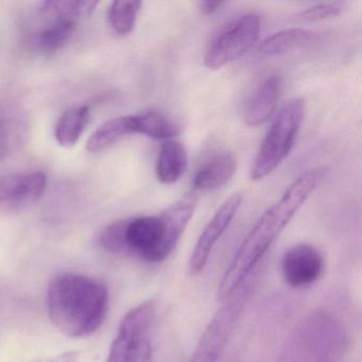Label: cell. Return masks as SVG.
Wrapping results in <instances>:
<instances>
[{"mask_svg":"<svg viewBox=\"0 0 362 362\" xmlns=\"http://www.w3.org/2000/svg\"><path fill=\"white\" fill-rule=\"evenodd\" d=\"M197 203V194L188 192L158 215L115 222L101 232L99 245L110 253L132 256L150 264L163 262L179 243Z\"/></svg>","mask_w":362,"mask_h":362,"instance_id":"cell-1","label":"cell"},{"mask_svg":"<svg viewBox=\"0 0 362 362\" xmlns=\"http://www.w3.org/2000/svg\"><path fill=\"white\" fill-rule=\"evenodd\" d=\"M320 179V171H307L286 189L276 203L260 216L222 276L217 290L218 300H226L256 270L269 247L311 196Z\"/></svg>","mask_w":362,"mask_h":362,"instance_id":"cell-2","label":"cell"},{"mask_svg":"<svg viewBox=\"0 0 362 362\" xmlns=\"http://www.w3.org/2000/svg\"><path fill=\"white\" fill-rule=\"evenodd\" d=\"M47 306L50 320L60 332L82 338L96 332L105 322L109 291L96 279L63 273L50 283Z\"/></svg>","mask_w":362,"mask_h":362,"instance_id":"cell-3","label":"cell"},{"mask_svg":"<svg viewBox=\"0 0 362 362\" xmlns=\"http://www.w3.org/2000/svg\"><path fill=\"white\" fill-rule=\"evenodd\" d=\"M255 271L221 305L205 328L189 362H217L240 320L257 281Z\"/></svg>","mask_w":362,"mask_h":362,"instance_id":"cell-4","label":"cell"},{"mask_svg":"<svg viewBox=\"0 0 362 362\" xmlns=\"http://www.w3.org/2000/svg\"><path fill=\"white\" fill-rule=\"evenodd\" d=\"M305 103L296 98L286 103L267 131L251 169V179H264L272 173L293 149L304 119Z\"/></svg>","mask_w":362,"mask_h":362,"instance_id":"cell-5","label":"cell"},{"mask_svg":"<svg viewBox=\"0 0 362 362\" xmlns=\"http://www.w3.org/2000/svg\"><path fill=\"white\" fill-rule=\"evenodd\" d=\"M260 29L262 22L257 14L234 18L209 43L203 60L205 66L218 71L245 56L257 43Z\"/></svg>","mask_w":362,"mask_h":362,"instance_id":"cell-6","label":"cell"},{"mask_svg":"<svg viewBox=\"0 0 362 362\" xmlns=\"http://www.w3.org/2000/svg\"><path fill=\"white\" fill-rule=\"evenodd\" d=\"M243 194L237 192L232 194L209 220L192 250L188 264L190 274H199L206 266L216 243L234 219L235 215L243 204Z\"/></svg>","mask_w":362,"mask_h":362,"instance_id":"cell-7","label":"cell"},{"mask_svg":"<svg viewBox=\"0 0 362 362\" xmlns=\"http://www.w3.org/2000/svg\"><path fill=\"white\" fill-rule=\"evenodd\" d=\"M156 313L152 300L141 303L129 310L119 324L117 336L112 343L107 362H126L133 349L144 340Z\"/></svg>","mask_w":362,"mask_h":362,"instance_id":"cell-8","label":"cell"},{"mask_svg":"<svg viewBox=\"0 0 362 362\" xmlns=\"http://www.w3.org/2000/svg\"><path fill=\"white\" fill-rule=\"evenodd\" d=\"M324 271L321 252L306 243L293 245L281 258V273L288 285L293 288L313 285Z\"/></svg>","mask_w":362,"mask_h":362,"instance_id":"cell-9","label":"cell"},{"mask_svg":"<svg viewBox=\"0 0 362 362\" xmlns=\"http://www.w3.org/2000/svg\"><path fill=\"white\" fill-rule=\"evenodd\" d=\"M283 79L279 75H270L262 80L247 99L245 107V122L249 127H258L268 122L281 98Z\"/></svg>","mask_w":362,"mask_h":362,"instance_id":"cell-10","label":"cell"},{"mask_svg":"<svg viewBox=\"0 0 362 362\" xmlns=\"http://www.w3.org/2000/svg\"><path fill=\"white\" fill-rule=\"evenodd\" d=\"M47 177L41 171L0 177V202H29L41 198Z\"/></svg>","mask_w":362,"mask_h":362,"instance_id":"cell-11","label":"cell"},{"mask_svg":"<svg viewBox=\"0 0 362 362\" xmlns=\"http://www.w3.org/2000/svg\"><path fill=\"white\" fill-rule=\"evenodd\" d=\"M237 162L233 154H217L205 162L194 175L192 186L198 192H211L226 185L236 173Z\"/></svg>","mask_w":362,"mask_h":362,"instance_id":"cell-12","label":"cell"},{"mask_svg":"<svg viewBox=\"0 0 362 362\" xmlns=\"http://www.w3.org/2000/svg\"><path fill=\"white\" fill-rule=\"evenodd\" d=\"M188 156L185 146L169 139L160 147L156 160V177L163 184H173L181 179L187 168Z\"/></svg>","mask_w":362,"mask_h":362,"instance_id":"cell-13","label":"cell"},{"mask_svg":"<svg viewBox=\"0 0 362 362\" xmlns=\"http://www.w3.org/2000/svg\"><path fill=\"white\" fill-rule=\"evenodd\" d=\"M137 134L136 115L120 116L101 124L88 139L86 150L99 152L113 146L127 135Z\"/></svg>","mask_w":362,"mask_h":362,"instance_id":"cell-14","label":"cell"},{"mask_svg":"<svg viewBox=\"0 0 362 362\" xmlns=\"http://www.w3.org/2000/svg\"><path fill=\"white\" fill-rule=\"evenodd\" d=\"M136 122L137 134L146 135L154 139L169 141L182 132L180 122L160 110H150L139 114Z\"/></svg>","mask_w":362,"mask_h":362,"instance_id":"cell-15","label":"cell"},{"mask_svg":"<svg viewBox=\"0 0 362 362\" xmlns=\"http://www.w3.org/2000/svg\"><path fill=\"white\" fill-rule=\"evenodd\" d=\"M313 37L306 29H285L266 37L259 45V52L268 57L284 56L310 43Z\"/></svg>","mask_w":362,"mask_h":362,"instance_id":"cell-16","label":"cell"},{"mask_svg":"<svg viewBox=\"0 0 362 362\" xmlns=\"http://www.w3.org/2000/svg\"><path fill=\"white\" fill-rule=\"evenodd\" d=\"M90 107L88 105L71 107L59 118L54 129V136L62 147H73L81 139L88 126Z\"/></svg>","mask_w":362,"mask_h":362,"instance_id":"cell-17","label":"cell"},{"mask_svg":"<svg viewBox=\"0 0 362 362\" xmlns=\"http://www.w3.org/2000/svg\"><path fill=\"white\" fill-rule=\"evenodd\" d=\"M97 1H71V0H59V1H46L42 4L41 13L44 16L57 21H74L90 16L96 10Z\"/></svg>","mask_w":362,"mask_h":362,"instance_id":"cell-18","label":"cell"},{"mask_svg":"<svg viewBox=\"0 0 362 362\" xmlns=\"http://www.w3.org/2000/svg\"><path fill=\"white\" fill-rule=\"evenodd\" d=\"M141 7V1H113L107 11V21L112 30L120 37L130 35L134 30Z\"/></svg>","mask_w":362,"mask_h":362,"instance_id":"cell-19","label":"cell"},{"mask_svg":"<svg viewBox=\"0 0 362 362\" xmlns=\"http://www.w3.org/2000/svg\"><path fill=\"white\" fill-rule=\"evenodd\" d=\"M75 31L76 22L74 21H57L37 35V47L45 54L58 52L71 41Z\"/></svg>","mask_w":362,"mask_h":362,"instance_id":"cell-20","label":"cell"},{"mask_svg":"<svg viewBox=\"0 0 362 362\" xmlns=\"http://www.w3.org/2000/svg\"><path fill=\"white\" fill-rule=\"evenodd\" d=\"M344 3L342 1H332V3L317 4L313 7L308 8L300 13V18L305 22L315 23L328 18H337L344 10Z\"/></svg>","mask_w":362,"mask_h":362,"instance_id":"cell-21","label":"cell"},{"mask_svg":"<svg viewBox=\"0 0 362 362\" xmlns=\"http://www.w3.org/2000/svg\"><path fill=\"white\" fill-rule=\"evenodd\" d=\"M12 124L10 120L0 119V162L9 156L11 150Z\"/></svg>","mask_w":362,"mask_h":362,"instance_id":"cell-22","label":"cell"},{"mask_svg":"<svg viewBox=\"0 0 362 362\" xmlns=\"http://www.w3.org/2000/svg\"><path fill=\"white\" fill-rule=\"evenodd\" d=\"M152 347L147 339H144L133 349L126 362H151Z\"/></svg>","mask_w":362,"mask_h":362,"instance_id":"cell-23","label":"cell"},{"mask_svg":"<svg viewBox=\"0 0 362 362\" xmlns=\"http://www.w3.org/2000/svg\"><path fill=\"white\" fill-rule=\"evenodd\" d=\"M223 5L224 3H221V1H201L199 4L201 11L205 16H211V14L216 13Z\"/></svg>","mask_w":362,"mask_h":362,"instance_id":"cell-24","label":"cell"},{"mask_svg":"<svg viewBox=\"0 0 362 362\" xmlns=\"http://www.w3.org/2000/svg\"><path fill=\"white\" fill-rule=\"evenodd\" d=\"M78 357H79V354L77 351H66L62 355L57 356L56 358L48 362H77Z\"/></svg>","mask_w":362,"mask_h":362,"instance_id":"cell-25","label":"cell"}]
</instances>
